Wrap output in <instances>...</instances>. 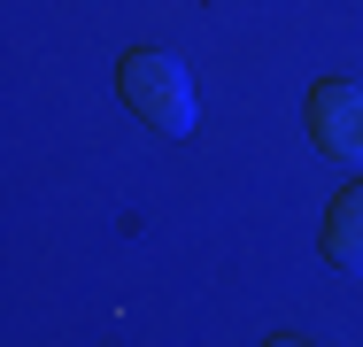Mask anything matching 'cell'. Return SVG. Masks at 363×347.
Listing matches in <instances>:
<instances>
[{"label":"cell","mask_w":363,"mask_h":347,"mask_svg":"<svg viewBox=\"0 0 363 347\" xmlns=\"http://www.w3.org/2000/svg\"><path fill=\"white\" fill-rule=\"evenodd\" d=\"M116 93H124V108L155 124V132H194V77L178 55H162V47H132L124 62H116Z\"/></svg>","instance_id":"6da1fadb"},{"label":"cell","mask_w":363,"mask_h":347,"mask_svg":"<svg viewBox=\"0 0 363 347\" xmlns=\"http://www.w3.org/2000/svg\"><path fill=\"white\" fill-rule=\"evenodd\" d=\"M309 132H317V147H325L333 162L363 170V85H356V77L309 85Z\"/></svg>","instance_id":"7a4b0ae2"},{"label":"cell","mask_w":363,"mask_h":347,"mask_svg":"<svg viewBox=\"0 0 363 347\" xmlns=\"http://www.w3.org/2000/svg\"><path fill=\"white\" fill-rule=\"evenodd\" d=\"M325 255L340 271H363V186H340L325 208Z\"/></svg>","instance_id":"3957f363"},{"label":"cell","mask_w":363,"mask_h":347,"mask_svg":"<svg viewBox=\"0 0 363 347\" xmlns=\"http://www.w3.org/2000/svg\"><path fill=\"white\" fill-rule=\"evenodd\" d=\"M263 347H325V340H309V332H271Z\"/></svg>","instance_id":"277c9868"}]
</instances>
